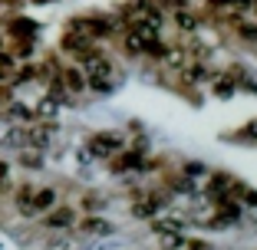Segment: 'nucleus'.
<instances>
[{
    "mask_svg": "<svg viewBox=\"0 0 257 250\" xmlns=\"http://www.w3.org/2000/svg\"><path fill=\"white\" fill-rule=\"evenodd\" d=\"M83 66H86V83L92 86V89H109L112 86V66H109V60H102V56L92 50L89 56H83Z\"/></svg>",
    "mask_w": 257,
    "mask_h": 250,
    "instance_id": "obj_1",
    "label": "nucleus"
},
{
    "mask_svg": "<svg viewBox=\"0 0 257 250\" xmlns=\"http://www.w3.org/2000/svg\"><path fill=\"white\" fill-rule=\"evenodd\" d=\"M92 43H96V40L86 37V33H79V30H73V33L63 37V50H69V53H76V56H89L92 53Z\"/></svg>",
    "mask_w": 257,
    "mask_h": 250,
    "instance_id": "obj_2",
    "label": "nucleus"
},
{
    "mask_svg": "<svg viewBox=\"0 0 257 250\" xmlns=\"http://www.w3.org/2000/svg\"><path fill=\"white\" fill-rule=\"evenodd\" d=\"M89 148H92V155H112V152H119V148H122V138L115 135V132H106V135L92 138Z\"/></svg>",
    "mask_w": 257,
    "mask_h": 250,
    "instance_id": "obj_3",
    "label": "nucleus"
},
{
    "mask_svg": "<svg viewBox=\"0 0 257 250\" xmlns=\"http://www.w3.org/2000/svg\"><path fill=\"white\" fill-rule=\"evenodd\" d=\"M33 201L27 204V211H50L53 207V201H56V194L53 191H37V194H30Z\"/></svg>",
    "mask_w": 257,
    "mask_h": 250,
    "instance_id": "obj_4",
    "label": "nucleus"
},
{
    "mask_svg": "<svg viewBox=\"0 0 257 250\" xmlns=\"http://www.w3.org/2000/svg\"><path fill=\"white\" fill-rule=\"evenodd\" d=\"M63 83H66L73 92H83V86H86V76L79 73V69H73V66H69V69H63Z\"/></svg>",
    "mask_w": 257,
    "mask_h": 250,
    "instance_id": "obj_5",
    "label": "nucleus"
},
{
    "mask_svg": "<svg viewBox=\"0 0 257 250\" xmlns=\"http://www.w3.org/2000/svg\"><path fill=\"white\" fill-rule=\"evenodd\" d=\"M46 224H50V227H66V224H73V211H69V207H60V211H53L46 217Z\"/></svg>",
    "mask_w": 257,
    "mask_h": 250,
    "instance_id": "obj_6",
    "label": "nucleus"
},
{
    "mask_svg": "<svg viewBox=\"0 0 257 250\" xmlns=\"http://www.w3.org/2000/svg\"><path fill=\"white\" fill-rule=\"evenodd\" d=\"M159 207H162V201H159V197H145L142 204H136V214H155Z\"/></svg>",
    "mask_w": 257,
    "mask_h": 250,
    "instance_id": "obj_7",
    "label": "nucleus"
},
{
    "mask_svg": "<svg viewBox=\"0 0 257 250\" xmlns=\"http://www.w3.org/2000/svg\"><path fill=\"white\" fill-rule=\"evenodd\" d=\"M178 23H182V27H188V30L195 27V20H191V14H178Z\"/></svg>",
    "mask_w": 257,
    "mask_h": 250,
    "instance_id": "obj_8",
    "label": "nucleus"
}]
</instances>
